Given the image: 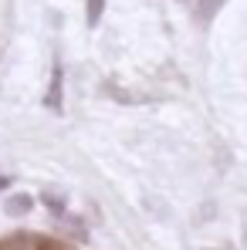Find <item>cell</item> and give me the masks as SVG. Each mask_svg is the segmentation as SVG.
<instances>
[{
	"label": "cell",
	"mask_w": 247,
	"mask_h": 250,
	"mask_svg": "<svg viewBox=\"0 0 247 250\" xmlns=\"http://www.w3.org/2000/svg\"><path fill=\"white\" fill-rule=\"evenodd\" d=\"M44 105L51 112H61L65 108V71H61V64H54V71H51V84H47Z\"/></svg>",
	"instance_id": "1"
},
{
	"label": "cell",
	"mask_w": 247,
	"mask_h": 250,
	"mask_svg": "<svg viewBox=\"0 0 247 250\" xmlns=\"http://www.w3.org/2000/svg\"><path fill=\"white\" fill-rule=\"evenodd\" d=\"M31 207H34V200H31L27 193H14V196L3 200V213H7L10 220H21L24 213H31Z\"/></svg>",
	"instance_id": "2"
},
{
	"label": "cell",
	"mask_w": 247,
	"mask_h": 250,
	"mask_svg": "<svg viewBox=\"0 0 247 250\" xmlns=\"http://www.w3.org/2000/svg\"><path fill=\"white\" fill-rule=\"evenodd\" d=\"M227 0H197V24L200 27H210V21L224 10Z\"/></svg>",
	"instance_id": "3"
},
{
	"label": "cell",
	"mask_w": 247,
	"mask_h": 250,
	"mask_svg": "<svg viewBox=\"0 0 247 250\" xmlns=\"http://www.w3.org/2000/svg\"><path fill=\"white\" fill-rule=\"evenodd\" d=\"M102 14H105V0H88V3H85V21H88V27H98V24H102Z\"/></svg>",
	"instance_id": "4"
},
{
	"label": "cell",
	"mask_w": 247,
	"mask_h": 250,
	"mask_svg": "<svg viewBox=\"0 0 247 250\" xmlns=\"http://www.w3.org/2000/svg\"><path fill=\"white\" fill-rule=\"evenodd\" d=\"M41 200H44V207H47V209H54V213H65V196H61V193H51V189H47Z\"/></svg>",
	"instance_id": "5"
},
{
	"label": "cell",
	"mask_w": 247,
	"mask_h": 250,
	"mask_svg": "<svg viewBox=\"0 0 247 250\" xmlns=\"http://www.w3.org/2000/svg\"><path fill=\"white\" fill-rule=\"evenodd\" d=\"M7 186H10V176H0V193H3Z\"/></svg>",
	"instance_id": "6"
}]
</instances>
